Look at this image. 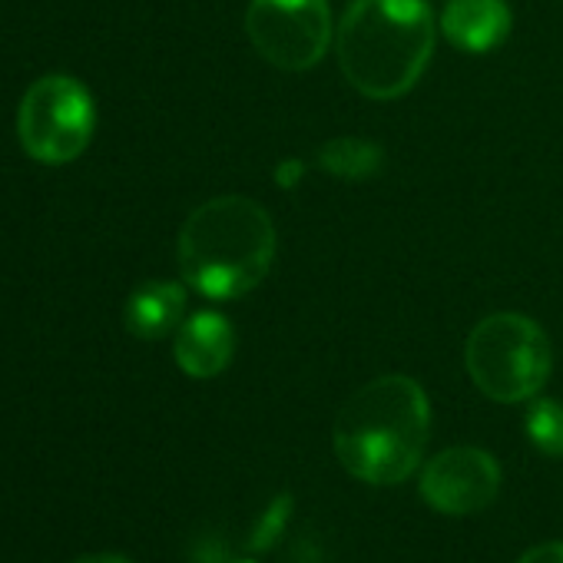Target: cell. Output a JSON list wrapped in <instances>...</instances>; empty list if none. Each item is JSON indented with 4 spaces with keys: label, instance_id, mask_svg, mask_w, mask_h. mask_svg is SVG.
<instances>
[{
    "label": "cell",
    "instance_id": "cell-1",
    "mask_svg": "<svg viewBox=\"0 0 563 563\" xmlns=\"http://www.w3.org/2000/svg\"><path fill=\"white\" fill-rule=\"evenodd\" d=\"M431 434V405L408 375H382L362 385L335 418L342 467L375 487H391L421 467Z\"/></svg>",
    "mask_w": 563,
    "mask_h": 563
},
{
    "label": "cell",
    "instance_id": "cell-2",
    "mask_svg": "<svg viewBox=\"0 0 563 563\" xmlns=\"http://www.w3.org/2000/svg\"><path fill=\"white\" fill-rule=\"evenodd\" d=\"M176 252L189 289L229 302L262 286L275 258V225L255 199L216 196L189 212Z\"/></svg>",
    "mask_w": 563,
    "mask_h": 563
},
{
    "label": "cell",
    "instance_id": "cell-3",
    "mask_svg": "<svg viewBox=\"0 0 563 563\" xmlns=\"http://www.w3.org/2000/svg\"><path fill=\"white\" fill-rule=\"evenodd\" d=\"M335 51L358 93L395 100L421 80L434 54V14L428 0H352Z\"/></svg>",
    "mask_w": 563,
    "mask_h": 563
},
{
    "label": "cell",
    "instance_id": "cell-4",
    "mask_svg": "<svg viewBox=\"0 0 563 563\" xmlns=\"http://www.w3.org/2000/svg\"><path fill=\"white\" fill-rule=\"evenodd\" d=\"M464 365L471 382L500 405H517L533 398L553 368V349L547 332L517 312H494L474 325Z\"/></svg>",
    "mask_w": 563,
    "mask_h": 563
},
{
    "label": "cell",
    "instance_id": "cell-5",
    "mask_svg": "<svg viewBox=\"0 0 563 563\" xmlns=\"http://www.w3.org/2000/svg\"><path fill=\"white\" fill-rule=\"evenodd\" d=\"M97 130L90 90L67 74H51L31 84L18 110V136L31 159L64 166L84 156Z\"/></svg>",
    "mask_w": 563,
    "mask_h": 563
},
{
    "label": "cell",
    "instance_id": "cell-6",
    "mask_svg": "<svg viewBox=\"0 0 563 563\" xmlns=\"http://www.w3.org/2000/svg\"><path fill=\"white\" fill-rule=\"evenodd\" d=\"M245 31L272 67L309 70L332 44L329 0H249Z\"/></svg>",
    "mask_w": 563,
    "mask_h": 563
},
{
    "label": "cell",
    "instance_id": "cell-7",
    "mask_svg": "<svg viewBox=\"0 0 563 563\" xmlns=\"http://www.w3.org/2000/svg\"><path fill=\"white\" fill-rule=\"evenodd\" d=\"M500 490V464L481 448H448L421 471V497L451 517H471L494 504Z\"/></svg>",
    "mask_w": 563,
    "mask_h": 563
},
{
    "label": "cell",
    "instance_id": "cell-8",
    "mask_svg": "<svg viewBox=\"0 0 563 563\" xmlns=\"http://www.w3.org/2000/svg\"><path fill=\"white\" fill-rule=\"evenodd\" d=\"M176 365L189 378H216L235 355V332L219 312H196L176 329Z\"/></svg>",
    "mask_w": 563,
    "mask_h": 563
},
{
    "label": "cell",
    "instance_id": "cell-9",
    "mask_svg": "<svg viewBox=\"0 0 563 563\" xmlns=\"http://www.w3.org/2000/svg\"><path fill=\"white\" fill-rule=\"evenodd\" d=\"M507 0H448L441 14V34L464 54H487L510 34Z\"/></svg>",
    "mask_w": 563,
    "mask_h": 563
},
{
    "label": "cell",
    "instance_id": "cell-10",
    "mask_svg": "<svg viewBox=\"0 0 563 563\" xmlns=\"http://www.w3.org/2000/svg\"><path fill=\"white\" fill-rule=\"evenodd\" d=\"M183 316H186V289L179 282L156 278V282H143V286L130 292L123 309V325L130 335L143 342H156L176 332L183 325Z\"/></svg>",
    "mask_w": 563,
    "mask_h": 563
},
{
    "label": "cell",
    "instance_id": "cell-11",
    "mask_svg": "<svg viewBox=\"0 0 563 563\" xmlns=\"http://www.w3.org/2000/svg\"><path fill=\"white\" fill-rule=\"evenodd\" d=\"M319 166L339 179H372L385 166V150L362 136H335L319 150Z\"/></svg>",
    "mask_w": 563,
    "mask_h": 563
},
{
    "label": "cell",
    "instance_id": "cell-12",
    "mask_svg": "<svg viewBox=\"0 0 563 563\" xmlns=\"http://www.w3.org/2000/svg\"><path fill=\"white\" fill-rule=\"evenodd\" d=\"M530 444L547 454V457H563V401L553 398H537L527 408L523 418Z\"/></svg>",
    "mask_w": 563,
    "mask_h": 563
},
{
    "label": "cell",
    "instance_id": "cell-13",
    "mask_svg": "<svg viewBox=\"0 0 563 563\" xmlns=\"http://www.w3.org/2000/svg\"><path fill=\"white\" fill-rule=\"evenodd\" d=\"M286 514H289V497H278L275 507L265 514L262 527H258L255 537H252V547H255V550H268V547L275 543V537H278V530H282V520H286Z\"/></svg>",
    "mask_w": 563,
    "mask_h": 563
},
{
    "label": "cell",
    "instance_id": "cell-14",
    "mask_svg": "<svg viewBox=\"0 0 563 563\" xmlns=\"http://www.w3.org/2000/svg\"><path fill=\"white\" fill-rule=\"evenodd\" d=\"M517 563H563V543H540L527 550Z\"/></svg>",
    "mask_w": 563,
    "mask_h": 563
},
{
    "label": "cell",
    "instance_id": "cell-15",
    "mask_svg": "<svg viewBox=\"0 0 563 563\" xmlns=\"http://www.w3.org/2000/svg\"><path fill=\"white\" fill-rule=\"evenodd\" d=\"M302 173H306V166L299 163V159H282L278 163V169H275V179L286 186V189H292L299 179H302Z\"/></svg>",
    "mask_w": 563,
    "mask_h": 563
},
{
    "label": "cell",
    "instance_id": "cell-16",
    "mask_svg": "<svg viewBox=\"0 0 563 563\" xmlns=\"http://www.w3.org/2000/svg\"><path fill=\"white\" fill-rule=\"evenodd\" d=\"M77 563H133V560H126V556H120V553H97V556H84V560H77Z\"/></svg>",
    "mask_w": 563,
    "mask_h": 563
},
{
    "label": "cell",
    "instance_id": "cell-17",
    "mask_svg": "<svg viewBox=\"0 0 563 563\" xmlns=\"http://www.w3.org/2000/svg\"><path fill=\"white\" fill-rule=\"evenodd\" d=\"M242 563H255V560H242Z\"/></svg>",
    "mask_w": 563,
    "mask_h": 563
}]
</instances>
